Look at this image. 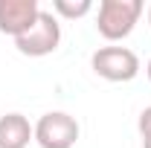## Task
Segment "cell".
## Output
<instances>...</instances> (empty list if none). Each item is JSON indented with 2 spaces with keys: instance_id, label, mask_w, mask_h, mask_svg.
<instances>
[{
  "instance_id": "cell-9",
  "label": "cell",
  "mask_w": 151,
  "mask_h": 148,
  "mask_svg": "<svg viewBox=\"0 0 151 148\" xmlns=\"http://www.w3.org/2000/svg\"><path fill=\"white\" fill-rule=\"evenodd\" d=\"M145 73H148V81H151V61H148V67H145Z\"/></svg>"
},
{
  "instance_id": "cell-3",
  "label": "cell",
  "mask_w": 151,
  "mask_h": 148,
  "mask_svg": "<svg viewBox=\"0 0 151 148\" xmlns=\"http://www.w3.org/2000/svg\"><path fill=\"white\" fill-rule=\"evenodd\" d=\"M90 67L105 81H131L139 75V58L128 47H99L90 58Z\"/></svg>"
},
{
  "instance_id": "cell-7",
  "label": "cell",
  "mask_w": 151,
  "mask_h": 148,
  "mask_svg": "<svg viewBox=\"0 0 151 148\" xmlns=\"http://www.w3.org/2000/svg\"><path fill=\"white\" fill-rule=\"evenodd\" d=\"M90 9H93V3H90V0H55V3H52V12L61 15V18H67V20L84 18Z\"/></svg>"
},
{
  "instance_id": "cell-11",
  "label": "cell",
  "mask_w": 151,
  "mask_h": 148,
  "mask_svg": "<svg viewBox=\"0 0 151 148\" xmlns=\"http://www.w3.org/2000/svg\"><path fill=\"white\" fill-rule=\"evenodd\" d=\"M148 23H151V9H148Z\"/></svg>"
},
{
  "instance_id": "cell-2",
  "label": "cell",
  "mask_w": 151,
  "mask_h": 148,
  "mask_svg": "<svg viewBox=\"0 0 151 148\" xmlns=\"http://www.w3.org/2000/svg\"><path fill=\"white\" fill-rule=\"evenodd\" d=\"M61 44V23L52 12H44L38 20L29 26V32H23L20 38H15V47H18L20 55H29V58H44V55H52Z\"/></svg>"
},
{
  "instance_id": "cell-4",
  "label": "cell",
  "mask_w": 151,
  "mask_h": 148,
  "mask_svg": "<svg viewBox=\"0 0 151 148\" xmlns=\"http://www.w3.org/2000/svg\"><path fill=\"white\" fill-rule=\"evenodd\" d=\"M78 122L64 111H50L35 122V142L41 148H73L78 142Z\"/></svg>"
},
{
  "instance_id": "cell-6",
  "label": "cell",
  "mask_w": 151,
  "mask_h": 148,
  "mask_svg": "<svg viewBox=\"0 0 151 148\" xmlns=\"http://www.w3.org/2000/svg\"><path fill=\"white\" fill-rule=\"evenodd\" d=\"M35 139V128L23 113H3L0 116V148H26Z\"/></svg>"
},
{
  "instance_id": "cell-10",
  "label": "cell",
  "mask_w": 151,
  "mask_h": 148,
  "mask_svg": "<svg viewBox=\"0 0 151 148\" xmlns=\"http://www.w3.org/2000/svg\"><path fill=\"white\" fill-rule=\"evenodd\" d=\"M142 148H151V139H148V142H142Z\"/></svg>"
},
{
  "instance_id": "cell-8",
  "label": "cell",
  "mask_w": 151,
  "mask_h": 148,
  "mask_svg": "<svg viewBox=\"0 0 151 148\" xmlns=\"http://www.w3.org/2000/svg\"><path fill=\"white\" fill-rule=\"evenodd\" d=\"M137 128H139L142 142H148V139H151V105H148L142 113H139V122H137Z\"/></svg>"
},
{
  "instance_id": "cell-1",
  "label": "cell",
  "mask_w": 151,
  "mask_h": 148,
  "mask_svg": "<svg viewBox=\"0 0 151 148\" xmlns=\"http://www.w3.org/2000/svg\"><path fill=\"white\" fill-rule=\"evenodd\" d=\"M142 12H145L142 0H102L96 15V29L105 41H122L134 32Z\"/></svg>"
},
{
  "instance_id": "cell-5",
  "label": "cell",
  "mask_w": 151,
  "mask_h": 148,
  "mask_svg": "<svg viewBox=\"0 0 151 148\" xmlns=\"http://www.w3.org/2000/svg\"><path fill=\"white\" fill-rule=\"evenodd\" d=\"M38 0H0V32L9 38H20L38 20Z\"/></svg>"
}]
</instances>
